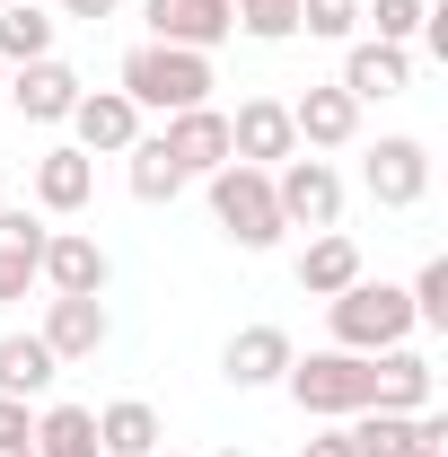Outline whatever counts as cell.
Listing matches in <instances>:
<instances>
[{
    "label": "cell",
    "mask_w": 448,
    "mask_h": 457,
    "mask_svg": "<svg viewBox=\"0 0 448 457\" xmlns=\"http://www.w3.org/2000/svg\"><path fill=\"white\" fill-rule=\"evenodd\" d=\"M123 159H132V194H141V203H176V194H185V168L159 150V132H141Z\"/></svg>",
    "instance_id": "cell-25"
},
{
    "label": "cell",
    "mask_w": 448,
    "mask_h": 457,
    "mask_svg": "<svg viewBox=\"0 0 448 457\" xmlns=\"http://www.w3.org/2000/svg\"><path fill=\"white\" fill-rule=\"evenodd\" d=\"M281 387L299 413H317V422H352V413H369V352H308V361H290L281 370Z\"/></svg>",
    "instance_id": "cell-4"
},
{
    "label": "cell",
    "mask_w": 448,
    "mask_h": 457,
    "mask_svg": "<svg viewBox=\"0 0 448 457\" xmlns=\"http://www.w3.org/2000/svg\"><path fill=\"white\" fill-rule=\"evenodd\" d=\"M361 273H369V264H361V246H352L343 228H317V237L299 246V290H308V299H335V290H352Z\"/></svg>",
    "instance_id": "cell-20"
},
{
    "label": "cell",
    "mask_w": 448,
    "mask_h": 457,
    "mask_svg": "<svg viewBox=\"0 0 448 457\" xmlns=\"http://www.w3.org/2000/svg\"><path fill=\"white\" fill-rule=\"evenodd\" d=\"M0 97H9V71H0Z\"/></svg>",
    "instance_id": "cell-36"
},
{
    "label": "cell",
    "mask_w": 448,
    "mask_h": 457,
    "mask_svg": "<svg viewBox=\"0 0 448 457\" xmlns=\"http://www.w3.org/2000/svg\"><path fill=\"white\" fill-rule=\"evenodd\" d=\"M159 150L185 168V185H194V176H212V168H228V114H220V106H185V114H168Z\"/></svg>",
    "instance_id": "cell-12"
},
{
    "label": "cell",
    "mask_w": 448,
    "mask_h": 457,
    "mask_svg": "<svg viewBox=\"0 0 448 457\" xmlns=\"http://www.w3.org/2000/svg\"><path fill=\"white\" fill-rule=\"evenodd\" d=\"M290 132H299V150H343V141H361V106L343 88H308V97H290Z\"/></svg>",
    "instance_id": "cell-19"
},
{
    "label": "cell",
    "mask_w": 448,
    "mask_h": 457,
    "mask_svg": "<svg viewBox=\"0 0 448 457\" xmlns=\"http://www.w3.org/2000/svg\"><path fill=\"white\" fill-rule=\"evenodd\" d=\"M299 352H290V335L281 326H237L220 352V378L228 387H281V370H290Z\"/></svg>",
    "instance_id": "cell-15"
},
{
    "label": "cell",
    "mask_w": 448,
    "mask_h": 457,
    "mask_svg": "<svg viewBox=\"0 0 448 457\" xmlns=\"http://www.w3.org/2000/svg\"><path fill=\"white\" fill-rule=\"evenodd\" d=\"M326 326H335V352H395V343H413V299L361 273L352 290L326 299Z\"/></svg>",
    "instance_id": "cell-2"
},
{
    "label": "cell",
    "mask_w": 448,
    "mask_h": 457,
    "mask_svg": "<svg viewBox=\"0 0 448 457\" xmlns=\"http://www.w3.org/2000/svg\"><path fill=\"white\" fill-rule=\"evenodd\" d=\"M0 9H9V0H0Z\"/></svg>",
    "instance_id": "cell-39"
},
{
    "label": "cell",
    "mask_w": 448,
    "mask_h": 457,
    "mask_svg": "<svg viewBox=\"0 0 448 457\" xmlns=\"http://www.w3.org/2000/svg\"><path fill=\"white\" fill-rule=\"evenodd\" d=\"M212 185V220H220L228 246H246V255H264V246H281V203H273V168H212L203 176Z\"/></svg>",
    "instance_id": "cell-3"
},
{
    "label": "cell",
    "mask_w": 448,
    "mask_h": 457,
    "mask_svg": "<svg viewBox=\"0 0 448 457\" xmlns=\"http://www.w3.org/2000/svg\"><path fill=\"white\" fill-rule=\"evenodd\" d=\"M36 282L54 290V299H97V290H106V246H97L88 228H54Z\"/></svg>",
    "instance_id": "cell-9"
},
{
    "label": "cell",
    "mask_w": 448,
    "mask_h": 457,
    "mask_svg": "<svg viewBox=\"0 0 448 457\" xmlns=\"http://www.w3.org/2000/svg\"><path fill=\"white\" fill-rule=\"evenodd\" d=\"M159 440H168V431H159V413L141 396H114L106 413H97V449L106 457H159Z\"/></svg>",
    "instance_id": "cell-21"
},
{
    "label": "cell",
    "mask_w": 448,
    "mask_h": 457,
    "mask_svg": "<svg viewBox=\"0 0 448 457\" xmlns=\"http://www.w3.org/2000/svg\"><path fill=\"white\" fill-rule=\"evenodd\" d=\"M45 237H54V228L36 220V212H9V203H0V308L36 290V264H45Z\"/></svg>",
    "instance_id": "cell-17"
},
{
    "label": "cell",
    "mask_w": 448,
    "mask_h": 457,
    "mask_svg": "<svg viewBox=\"0 0 448 457\" xmlns=\"http://www.w3.org/2000/svg\"><path fill=\"white\" fill-rule=\"evenodd\" d=\"M9 106L27 114V123H71V106H79V71L71 62H18L9 71Z\"/></svg>",
    "instance_id": "cell-13"
},
{
    "label": "cell",
    "mask_w": 448,
    "mask_h": 457,
    "mask_svg": "<svg viewBox=\"0 0 448 457\" xmlns=\"http://www.w3.org/2000/svg\"><path fill=\"white\" fill-rule=\"evenodd\" d=\"M369 404H378V413H431V361H422L413 343L369 352Z\"/></svg>",
    "instance_id": "cell-14"
},
{
    "label": "cell",
    "mask_w": 448,
    "mask_h": 457,
    "mask_svg": "<svg viewBox=\"0 0 448 457\" xmlns=\"http://www.w3.org/2000/svg\"><path fill=\"white\" fill-rule=\"evenodd\" d=\"M54 378H62V361L45 352V335H0V396H27V404H36Z\"/></svg>",
    "instance_id": "cell-22"
},
{
    "label": "cell",
    "mask_w": 448,
    "mask_h": 457,
    "mask_svg": "<svg viewBox=\"0 0 448 457\" xmlns=\"http://www.w3.org/2000/svg\"><path fill=\"white\" fill-rule=\"evenodd\" d=\"M228 9H237V27L255 45H290L299 36V0H228Z\"/></svg>",
    "instance_id": "cell-28"
},
{
    "label": "cell",
    "mask_w": 448,
    "mask_h": 457,
    "mask_svg": "<svg viewBox=\"0 0 448 457\" xmlns=\"http://www.w3.org/2000/svg\"><path fill=\"white\" fill-rule=\"evenodd\" d=\"M123 97L141 114H185V106H212V54H185V45H132L123 54Z\"/></svg>",
    "instance_id": "cell-1"
},
{
    "label": "cell",
    "mask_w": 448,
    "mask_h": 457,
    "mask_svg": "<svg viewBox=\"0 0 448 457\" xmlns=\"http://www.w3.org/2000/svg\"><path fill=\"white\" fill-rule=\"evenodd\" d=\"M0 203H9V194H0Z\"/></svg>",
    "instance_id": "cell-38"
},
{
    "label": "cell",
    "mask_w": 448,
    "mask_h": 457,
    "mask_svg": "<svg viewBox=\"0 0 448 457\" xmlns=\"http://www.w3.org/2000/svg\"><path fill=\"white\" fill-rule=\"evenodd\" d=\"M54 9H27V0H9L0 9V71H18V62H45L54 54Z\"/></svg>",
    "instance_id": "cell-24"
},
{
    "label": "cell",
    "mask_w": 448,
    "mask_h": 457,
    "mask_svg": "<svg viewBox=\"0 0 448 457\" xmlns=\"http://www.w3.org/2000/svg\"><path fill=\"white\" fill-rule=\"evenodd\" d=\"M36 203L62 212V220H71V212H88V203H97V159H88V150H71V141L45 150V159H36Z\"/></svg>",
    "instance_id": "cell-18"
},
{
    "label": "cell",
    "mask_w": 448,
    "mask_h": 457,
    "mask_svg": "<svg viewBox=\"0 0 448 457\" xmlns=\"http://www.w3.org/2000/svg\"><path fill=\"white\" fill-rule=\"evenodd\" d=\"M36 457H106L97 449V413L88 404H45L36 413Z\"/></svg>",
    "instance_id": "cell-23"
},
{
    "label": "cell",
    "mask_w": 448,
    "mask_h": 457,
    "mask_svg": "<svg viewBox=\"0 0 448 457\" xmlns=\"http://www.w3.org/2000/svg\"><path fill=\"white\" fill-rule=\"evenodd\" d=\"M228 159H237V168H281V159H299L290 106H281V97H246V106L228 114Z\"/></svg>",
    "instance_id": "cell-7"
},
{
    "label": "cell",
    "mask_w": 448,
    "mask_h": 457,
    "mask_svg": "<svg viewBox=\"0 0 448 457\" xmlns=\"http://www.w3.org/2000/svg\"><path fill=\"white\" fill-rule=\"evenodd\" d=\"M0 457H36V440H0Z\"/></svg>",
    "instance_id": "cell-35"
},
{
    "label": "cell",
    "mask_w": 448,
    "mask_h": 457,
    "mask_svg": "<svg viewBox=\"0 0 448 457\" xmlns=\"http://www.w3.org/2000/svg\"><path fill=\"white\" fill-rule=\"evenodd\" d=\"M114 9H123V0H62V18H88V27H97V18H114Z\"/></svg>",
    "instance_id": "cell-33"
},
{
    "label": "cell",
    "mask_w": 448,
    "mask_h": 457,
    "mask_svg": "<svg viewBox=\"0 0 448 457\" xmlns=\"http://www.w3.org/2000/svg\"><path fill=\"white\" fill-rule=\"evenodd\" d=\"M308 457H352V440H343V422H335V431H317V440H308Z\"/></svg>",
    "instance_id": "cell-34"
},
{
    "label": "cell",
    "mask_w": 448,
    "mask_h": 457,
    "mask_svg": "<svg viewBox=\"0 0 448 457\" xmlns=\"http://www.w3.org/2000/svg\"><path fill=\"white\" fill-rule=\"evenodd\" d=\"M352 27H361V0H299V36L352 45Z\"/></svg>",
    "instance_id": "cell-30"
},
{
    "label": "cell",
    "mask_w": 448,
    "mask_h": 457,
    "mask_svg": "<svg viewBox=\"0 0 448 457\" xmlns=\"http://www.w3.org/2000/svg\"><path fill=\"white\" fill-rule=\"evenodd\" d=\"M352 106H378V97H404L413 88V54L404 45H378V36H361L352 54H343V79H335Z\"/></svg>",
    "instance_id": "cell-11"
},
{
    "label": "cell",
    "mask_w": 448,
    "mask_h": 457,
    "mask_svg": "<svg viewBox=\"0 0 448 457\" xmlns=\"http://www.w3.org/2000/svg\"><path fill=\"white\" fill-rule=\"evenodd\" d=\"M404 457H448V413H413V440Z\"/></svg>",
    "instance_id": "cell-31"
},
{
    "label": "cell",
    "mask_w": 448,
    "mask_h": 457,
    "mask_svg": "<svg viewBox=\"0 0 448 457\" xmlns=\"http://www.w3.org/2000/svg\"><path fill=\"white\" fill-rule=\"evenodd\" d=\"M361 18L378 27V45H413L431 27V0H361Z\"/></svg>",
    "instance_id": "cell-27"
},
{
    "label": "cell",
    "mask_w": 448,
    "mask_h": 457,
    "mask_svg": "<svg viewBox=\"0 0 448 457\" xmlns=\"http://www.w3.org/2000/svg\"><path fill=\"white\" fill-rule=\"evenodd\" d=\"M45 352L54 361H97L106 352V299H45Z\"/></svg>",
    "instance_id": "cell-16"
},
{
    "label": "cell",
    "mask_w": 448,
    "mask_h": 457,
    "mask_svg": "<svg viewBox=\"0 0 448 457\" xmlns=\"http://www.w3.org/2000/svg\"><path fill=\"white\" fill-rule=\"evenodd\" d=\"M273 203H281V228H335L343 220V176L326 159H281L273 168Z\"/></svg>",
    "instance_id": "cell-5"
},
{
    "label": "cell",
    "mask_w": 448,
    "mask_h": 457,
    "mask_svg": "<svg viewBox=\"0 0 448 457\" xmlns=\"http://www.w3.org/2000/svg\"><path fill=\"white\" fill-rule=\"evenodd\" d=\"M343 440H352V457H404V440H413V413H352L343 422Z\"/></svg>",
    "instance_id": "cell-26"
},
{
    "label": "cell",
    "mask_w": 448,
    "mask_h": 457,
    "mask_svg": "<svg viewBox=\"0 0 448 457\" xmlns=\"http://www.w3.org/2000/svg\"><path fill=\"white\" fill-rule=\"evenodd\" d=\"M71 150H88V159H123L132 141H141V106L123 97V88H79V106H71Z\"/></svg>",
    "instance_id": "cell-8"
},
{
    "label": "cell",
    "mask_w": 448,
    "mask_h": 457,
    "mask_svg": "<svg viewBox=\"0 0 448 457\" xmlns=\"http://www.w3.org/2000/svg\"><path fill=\"white\" fill-rule=\"evenodd\" d=\"M413 326H431V335H448V255H431L422 273H413Z\"/></svg>",
    "instance_id": "cell-29"
},
{
    "label": "cell",
    "mask_w": 448,
    "mask_h": 457,
    "mask_svg": "<svg viewBox=\"0 0 448 457\" xmlns=\"http://www.w3.org/2000/svg\"><path fill=\"white\" fill-rule=\"evenodd\" d=\"M237 36V9L228 0H150V45H185V54H212Z\"/></svg>",
    "instance_id": "cell-10"
},
{
    "label": "cell",
    "mask_w": 448,
    "mask_h": 457,
    "mask_svg": "<svg viewBox=\"0 0 448 457\" xmlns=\"http://www.w3.org/2000/svg\"><path fill=\"white\" fill-rule=\"evenodd\" d=\"M0 440H36V404L27 396H0Z\"/></svg>",
    "instance_id": "cell-32"
},
{
    "label": "cell",
    "mask_w": 448,
    "mask_h": 457,
    "mask_svg": "<svg viewBox=\"0 0 448 457\" xmlns=\"http://www.w3.org/2000/svg\"><path fill=\"white\" fill-rule=\"evenodd\" d=\"M361 185H369L378 212H413V203L431 194V150H422L413 132H387V141L361 159Z\"/></svg>",
    "instance_id": "cell-6"
},
{
    "label": "cell",
    "mask_w": 448,
    "mask_h": 457,
    "mask_svg": "<svg viewBox=\"0 0 448 457\" xmlns=\"http://www.w3.org/2000/svg\"><path fill=\"white\" fill-rule=\"evenodd\" d=\"M159 457H176V449H159Z\"/></svg>",
    "instance_id": "cell-37"
}]
</instances>
